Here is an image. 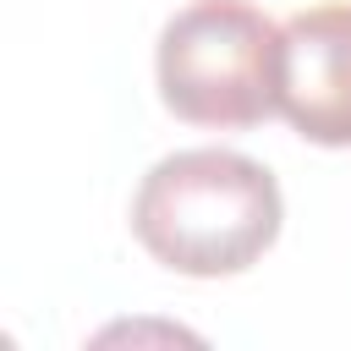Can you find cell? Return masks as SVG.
<instances>
[{
  "instance_id": "obj_3",
  "label": "cell",
  "mask_w": 351,
  "mask_h": 351,
  "mask_svg": "<svg viewBox=\"0 0 351 351\" xmlns=\"http://www.w3.org/2000/svg\"><path fill=\"white\" fill-rule=\"evenodd\" d=\"M280 115L324 148H351V5H313L285 22Z\"/></svg>"
},
{
  "instance_id": "obj_2",
  "label": "cell",
  "mask_w": 351,
  "mask_h": 351,
  "mask_svg": "<svg viewBox=\"0 0 351 351\" xmlns=\"http://www.w3.org/2000/svg\"><path fill=\"white\" fill-rule=\"evenodd\" d=\"M285 27L247 0L181 5L154 49L159 99L192 126H258L280 110Z\"/></svg>"
},
{
  "instance_id": "obj_1",
  "label": "cell",
  "mask_w": 351,
  "mask_h": 351,
  "mask_svg": "<svg viewBox=\"0 0 351 351\" xmlns=\"http://www.w3.org/2000/svg\"><path fill=\"white\" fill-rule=\"evenodd\" d=\"M280 181L230 148H186L159 159L132 197V236L143 252L192 280L252 269L280 236Z\"/></svg>"
}]
</instances>
